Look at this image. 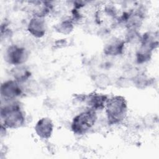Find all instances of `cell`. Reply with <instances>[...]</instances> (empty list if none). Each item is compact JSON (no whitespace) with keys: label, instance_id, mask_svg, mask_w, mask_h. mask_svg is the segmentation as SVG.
<instances>
[{"label":"cell","instance_id":"6da1fadb","mask_svg":"<svg viewBox=\"0 0 159 159\" xmlns=\"http://www.w3.org/2000/svg\"><path fill=\"white\" fill-rule=\"evenodd\" d=\"M4 103V105H1L0 110L1 124L10 129L22 127L25 124V117L19 104L16 101Z\"/></svg>","mask_w":159,"mask_h":159},{"label":"cell","instance_id":"7a4b0ae2","mask_svg":"<svg viewBox=\"0 0 159 159\" xmlns=\"http://www.w3.org/2000/svg\"><path fill=\"white\" fill-rule=\"evenodd\" d=\"M104 109L108 124H119L126 119L127 116V100L124 96L120 95L109 98Z\"/></svg>","mask_w":159,"mask_h":159},{"label":"cell","instance_id":"3957f363","mask_svg":"<svg viewBox=\"0 0 159 159\" xmlns=\"http://www.w3.org/2000/svg\"><path fill=\"white\" fill-rule=\"evenodd\" d=\"M97 119L96 112L88 109L80 112L73 118L71 123V129L76 135H84L93 128Z\"/></svg>","mask_w":159,"mask_h":159},{"label":"cell","instance_id":"277c9868","mask_svg":"<svg viewBox=\"0 0 159 159\" xmlns=\"http://www.w3.org/2000/svg\"><path fill=\"white\" fill-rule=\"evenodd\" d=\"M24 93L23 86L14 80H9L1 83L0 94L2 102L15 101Z\"/></svg>","mask_w":159,"mask_h":159},{"label":"cell","instance_id":"5b68a950","mask_svg":"<svg viewBox=\"0 0 159 159\" xmlns=\"http://www.w3.org/2000/svg\"><path fill=\"white\" fill-rule=\"evenodd\" d=\"M29 57V51L24 47L16 44L9 45L4 53L6 61L14 66L24 65L27 61Z\"/></svg>","mask_w":159,"mask_h":159},{"label":"cell","instance_id":"8992f818","mask_svg":"<svg viewBox=\"0 0 159 159\" xmlns=\"http://www.w3.org/2000/svg\"><path fill=\"white\" fill-rule=\"evenodd\" d=\"M83 101L88 106V109L95 111H101L104 109L108 96L104 94L99 93H91L87 95L81 96Z\"/></svg>","mask_w":159,"mask_h":159},{"label":"cell","instance_id":"52a82bcc","mask_svg":"<svg viewBox=\"0 0 159 159\" xmlns=\"http://www.w3.org/2000/svg\"><path fill=\"white\" fill-rule=\"evenodd\" d=\"M27 30L31 35L35 38L43 37L47 32L45 17L32 16L28 22Z\"/></svg>","mask_w":159,"mask_h":159},{"label":"cell","instance_id":"ba28073f","mask_svg":"<svg viewBox=\"0 0 159 159\" xmlns=\"http://www.w3.org/2000/svg\"><path fill=\"white\" fill-rule=\"evenodd\" d=\"M54 124L52 119L47 117L40 118L36 123L34 130L37 135L43 140L49 139L53 134Z\"/></svg>","mask_w":159,"mask_h":159},{"label":"cell","instance_id":"9c48e42d","mask_svg":"<svg viewBox=\"0 0 159 159\" xmlns=\"http://www.w3.org/2000/svg\"><path fill=\"white\" fill-rule=\"evenodd\" d=\"M125 41L119 38H113L111 39L103 48L104 53L107 56H118L124 53L125 49Z\"/></svg>","mask_w":159,"mask_h":159},{"label":"cell","instance_id":"30bf717a","mask_svg":"<svg viewBox=\"0 0 159 159\" xmlns=\"http://www.w3.org/2000/svg\"><path fill=\"white\" fill-rule=\"evenodd\" d=\"M11 75L13 80L23 84L30 80L32 73L30 69L26 65H20L14 66L10 71Z\"/></svg>","mask_w":159,"mask_h":159},{"label":"cell","instance_id":"8fae6325","mask_svg":"<svg viewBox=\"0 0 159 159\" xmlns=\"http://www.w3.org/2000/svg\"><path fill=\"white\" fill-rule=\"evenodd\" d=\"M32 16L45 17L52 9V4L47 1H34L32 2Z\"/></svg>","mask_w":159,"mask_h":159},{"label":"cell","instance_id":"7c38bea8","mask_svg":"<svg viewBox=\"0 0 159 159\" xmlns=\"http://www.w3.org/2000/svg\"><path fill=\"white\" fill-rule=\"evenodd\" d=\"M55 30L62 35H68L74 29V22L71 19H66L60 21L54 26Z\"/></svg>","mask_w":159,"mask_h":159},{"label":"cell","instance_id":"4fadbf2b","mask_svg":"<svg viewBox=\"0 0 159 159\" xmlns=\"http://www.w3.org/2000/svg\"><path fill=\"white\" fill-rule=\"evenodd\" d=\"M153 51L139 46L135 53L136 61L138 64H143L148 61L152 56Z\"/></svg>","mask_w":159,"mask_h":159},{"label":"cell","instance_id":"5bb4252c","mask_svg":"<svg viewBox=\"0 0 159 159\" xmlns=\"http://www.w3.org/2000/svg\"><path fill=\"white\" fill-rule=\"evenodd\" d=\"M94 86L101 89L107 88L111 84V79L106 75L104 73H100L96 75L93 80Z\"/></svg>","mask_w":159,"mask_h":159},{"label":"cell","instance_id":"9a60e30c","mask_svg":"<svg viewBox=\"0 0 159 159\" xmlns=\"http://www.w3.org/2000/svg\"><path fill=\"white\" fill-rule=\"evenodd\" d=\"M132 79V84L137 88L144 89L149 84V78L143 74H138Z\"/></svg>","mask_w":159,"mask_h":159},{"label":"cell","instance_id":"2e32d148","mask_svg":"<svg viewBox=\"0 0 159 159\" xmlns=\"http://www.w3.org/2000/svg\"><path fill=\"white\" fill-rule=\"evenodd\" d=\"M116 84L120 88H129L133 84L131 78H128L126 77H120L117 80Z\"/></svg>","mask_w":159,"mask_h":159}]
</instances>
